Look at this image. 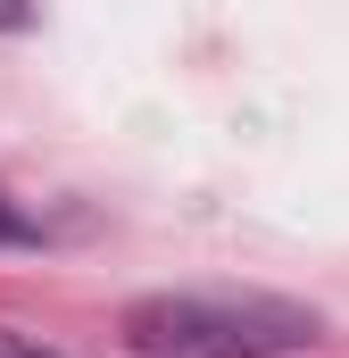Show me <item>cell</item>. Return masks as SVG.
<instances>
[{"instance_id":"3957f363","label":"cell","mask_w":349,"mask_h":358,"mask_svg":"<svg viewBox=\"0 0 349 358\" xmlns=\"http://www.w3.org/2000/svg\"><path fill=\"white\" fill-rule=\"evenodd\" d=\"M0 242H34V217H25L8 192H0Z\"/></svg>"},{"instance_id":"277c9868","label":"cell","mask_w":349,"mask_h":358,"mask_svg":"<svg viewBox=\"0 0 349 358\" xmlns=\"http://www.w3.org/2000/svg\"><path fill=\"white\" fill-rule=\"evenodd\" d=\"M34 17V0H0V25H25Z\"/></svg>"},{"instance_id":"7a4b0ae2","label":"cell","mask_w":349,"mask_h":358,"mask_svg":"<svg viewBox=\"0 0 349 358\" xmlns=\"http://www.w3.org/2000/svg\"><path fill=\"white\" fill-rule=\"evenodd\" d=\"M0 358H67V350H50V342H34V334H8V325H0Z\"/></svg>"},{"instance_id":"6da1fadb","label":"cell","mask_w":349,"mask_h":358,"mask_svg":"<svg viewBox=\"0 0 349 358\" xmlns=\"http://www.w3.org/2000/svg\"><path fill=\"white\" fill-rule=\"evenodd\" d=\"M117 334L133 358H291L325 342V317L283 292L191 283V292H142Z\"/></svg>"}]
</instances>
